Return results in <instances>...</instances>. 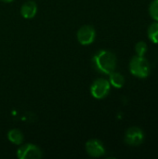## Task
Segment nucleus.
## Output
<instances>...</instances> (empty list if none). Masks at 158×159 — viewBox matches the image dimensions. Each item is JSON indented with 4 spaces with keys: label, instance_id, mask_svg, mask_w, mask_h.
<instances>
[{
    "label": "nucleus",
    "instance_id": "1",
    "mask_svg": "<svg viewBox=\"0 0 158 159\" xmlns=\"http://www.w3.org/2000/svg\"><path fill=\"white\" fill-rule=\"evenodd\" d=\"M94 68L104 75H110L115 70L116 57L109 50H100L92 59Z\"/></svg>",
    "mask_w": 158,
    "mask_h": 159
},
{
    "label": "nucleus",
    "instance_id": "2",
    "mask_svg": "<svg viewBox=\"0 0 158 159\" xmlns=\"http://www.w3.org/2000/svg\"><path fill=\"white\" fill-rule=\"evenodd\" d=\"M130 73L139 78H146L150 75L151 67L148 61L143 56H133L129 62Z\"/></svg>",
    "mask_w": 158,
    "mask_h": 159
},
{
    "label": "nucleus",
    "instance_id": "3",
    "mask_svg": "<svg viewBox=\"0 0 158 159\" xmlns=\"http://www.w3.org/2000/svg\"><path fill=\"white\" fill-rule=\"evenodd\" d=\"M111 84L108 80L104 78H98L92 83L90 87V92L95 99L102 100L109 94Z\"/></svg>",
    "mask_w": 158,
    "mask_h": 159
},
{
    "label": "nucleus",
    "instance_id": "4",
    "mask_svg": "<svg viewBox=\"0 0 158 159\" xmlns=\"http://www.w3.org/2000/svg\"><path fill=\"white\" fill-rule=\"evenodd\" d=\"M144 141V133L138 127L129 128L125 134V142L129 146H139Z\"/></svg>",
    "mask_w": 158,
    "mask_h": 159
},
{
    "label": "nucleus",
    "instance_id": "5",
    "mask_svg": "<svg viewBox=\"0 0 158 159\" xmlns=\"http://www.w3.org/2000/svg\"><path fill=\"white\" fill-rule=\"evenodd\" d=\"M17 156L20 159H39L42 157V152L36 145L27 143L18 149Z\"/></svg>",
    "mask_w": 158,
    "mask_h": 159
},
{
    "label": "nucleus",
    "instance_id": "6",
    "mask_svg": "<svg viewBox=\"0 0 158 159\" xmlns=\"http://www.w3.org/2000/svg\"><path fill=\"white\" fill-rule=\"evenodd\" d=\"M96 37L95 29L90 25L82 26L77 32V40L81 45L87 46L93 43Z\"/></svg>",
    "mask_w": 158,
    "mask_h": 159
},
{
    "label": "nucleus",
    "instance_id": "7",
    "mask_svg": "<svg viewBox=\"0 0 158 159\" xmlns=\"http://www.w3.org/2000/svg\"><path fill=\"white\" fill-rule=\"evenodd\" d=\"M87 153L92 157H101L105 154V148L102 143L97 139H92L86 143Z\"/></svg>",
    "mask_w": 158,
    "mask_h": 159
},
{
    "label": "nucleus",
    "instance_id": "8",
    "mask_svg": "<svg viewBox=\"0 0 158 159\" xmlns=\"http://www.w3.org/2000/svg\"><path fill=\"white\" fill-rule=\"evenodd\" d=\"M37 12V6L34 2H26L20 8V14L25 19H32Z\"/></svg>",
    "mask_w": 158,
    "mask_h": 159
},
{
    "label": "nucleus",
    "instance_id": "9",
    "mask_svg": "<svg viewBox=\"0 0 158 159\" xmlns=\"http://www.w3.org/2000/svg\"><path fill=\"white\" fill-rule=\"evenodd\" d=\"M109 82L113 87L116 89H121L125 84V78L120 73H116L114 71L109 75Z\"/></svg>",
    "mask_w": 158,
    "mask_h": 159
},
{
    "label": "nucleus",
    "instance_id": "10",
    "mask_svg": "<svg viewBox=\"0 0 158 159\" xmlns=\"http://www.w3.org/2000/svg\"><path fill=\"white\" fill-rule=\"evenodd\" d=\"M7 139L11 143H15L17 145H20L23 142V134L21 133L20 130L14 129H11V130L8 131V133H7Z\"/></svg>",
    "mask_w": 158,
    "mask_h": 159
},
{
    "label": "nucleus",
    "instance_id": "11",
    "mask_svg": "<svg viewBox=\"0 0 158 159\" xmlns=\"http://www.w3.org/2000/svg\"><path fill=\"white\" fill-rule=\"evenodd\" d=\"M148 37L149 39L155 43V44H158V21L152 23L149 28H148Z\"/></svg>",
    "mask_w": 158,
    "mask_h": 159
},
{
    "label": "nucleus",
    "instance_id": "12",
    "mask_svg": "<svg viewBox=\"0 0 158 159\" xmlns=\"http://www.w3.org/2000/svg\"><path fill=\"white\" fill-rule=\"evenodd\" d=\"M149 14L156 20L158 21V0H153L149 6Z\"/></svg>",
    "mask_w": 158,
    "mask_h": 159
},
{
    "label": "nucleus",
    "instance_id": "13",
    "mask_svg": "<svg viewBox=\"0 0 158 159\" xmlns=\"http://www.w3.org/2000/svg\"><path fill=\"white\" fill-rule=\"evenodd\" d=\"M135 51L138 56H144L147 51V44L144 41H140L135 46Z\"/></svg>",
    "mask_w": 158,
    "mask_h": 159
},
{
    "label": "nucleus",
    "instance_id": "14",
    "mask_svg": "<svg viewBox=\"0 0 158 159\" xmlns=\"http://www.w3.org/2000/svg\"><path fill=\"white\" fill-rule=\"evenodd\" d=\"M1 1H3V2H5V3H10V2H12L13 0H1Z\"/></svg>",
    "mask_w": 158,
    "mask_h": 159
}]
</instances>
